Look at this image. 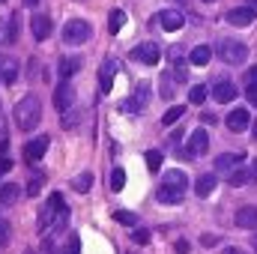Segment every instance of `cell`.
<instances>
[{
    "instance_id": "cell-1",
    "label": "cell",
    "mask_w": 257,
    "mask_h": 254,
    "mask_svg": "<svg viewBox=\"0 0 257 254\" xmlns=\"http://www.w3.org/2000/svg\"><path fill=\"white\" fill-rule=\"evenodd\" d=\"M66 221H69V206L63 203V194L54 191L48 197V203L39 209V230H63Z\"/></svg>"
},
{
    "instance_id": "cell-2",
    "label": "cell",
    "mask_w": 257,
    "mask_h": 254,
    "mask_svg": "<svg viewBox=\"0 0 257 254\" xmlns=\"http://www.w3.org/2000/svg\"><path fill=\"white\" fill-rule=\"evenodd\" d=\"M12 117H15V126L21 129V132H33V129L39 126V120H42V102H39V96H24L15 105Z\"/></svg>"
},
{
    "instance_id": "cell-3",
    "label": "cell",
    "mask_w": 257,
    "mask_h": 254,
    "mask_svg": "<svg viewBox=\"0 0 257 254\" xmlns=\"http://www.w3.org/2000/svg\"><path fill=\"white\" fill-rule=\"evenodd\" d=\"M215 54H218L227 66H239V63L248 60V45H245V42H236V39H218Z\"/></svg>"
},
{
    "instance_id": "cell-4",
    "label": "cell",
    "mask_w": 257,
    "mask_h": 254,
    "mask_svg": "<svg viewBox=\"0 0 257 254\" xmlns=\"http://www.w3.org/2000/svg\"><path fill=\"white\" fill-rule=\"evenodd\" d=\"M90 36H93V27H90V21H84V18H72V21L63 24V42L66 45H81V42H87Z\"/></svg>"
},
{
    "instance_id": "cell-5",
    "label": "cell",
    "mask_w": 257,
    "mask_h": 254,
    "mask_svg": "<svg viewBox=\"0 0 257 254\" xmlns=\"http://www.w3.org/2000/svg\"><path fill=\"white\" fill-rule=\"evenodd\" d=\"M132 60H138V63H144V66H156L162 60V48H159L156 42H141V45L132 51Z\"/></svg>"
},
{
    "instance_id": "cell-6",
    "label": "cell",
    "mask_w": 257,
    "mask_h": 254,
    "mask_svg": "<svg viewBox=\"0 0 257 254\" xmlns=\"http://www.w3.org/2000/svg\"><path fill=\"white\" fill-rule=\"evenodd\" d=\"M254 180H257V162H248L245 168H236V171L227 174V186H233V189L248 186V183H254Z\"/></svg>"
},
{
    "instance_id": "cell-7",
    "label": "cell",
    "mask_w": 257,
    "mask_h": 254,
    "mask_svg": "<svg viewBox=\"0 0 257 254\" xmlns=\"http://www.w3.org/2000/svg\"><path fill=\"white\" fill-rule=\"evenodd\" d=\"M156 24H159L162 30H168V33H177V30L186 24V18H183L180 9H165V12L156 15Z\"/></svg>"
},
{
    "instance_id": "cell-8",
    "label": "cell",
    "mask_w": 257,
    "mask_h": 254,
    "mask_svg": "<svg viewBox=\"0 0 257 254\" xmlns=\"http://www.w3.org/2000/svg\"><path fill=\"white\" fill-rule=\"evenodd\" d=\"M254 9L251 6H233V9H227V15H224V21L227 24H233V27H248V24H254Z\"/></svg>"
},
{
    "instance_id": "cell-9",
    "label": "cell",
    "mask_w": 257,
    "mask_h": 254,
    "mask_svg": "<svg viewBox=\"0 0 257 254\" xmlns=\"http://www.w3.org/2000/svg\"><path fill=\"white\" fill-rule=\"evenodd\" d=\"M48 144H51V138L48 135H39V138H33L27 147H24V159L33 165V162H39L45 153H48Z\"/></svg>"
},
{
    "instance_id": "cell-10",
    "label": "cell",
    "mask_w": 257,
    "mask_h": 254,
    "mask_svg": "<svg viewBox=\"0 0 257 254\" xmlns=\"http://www.w3.org/2000/svg\"><path fill=\"white\" fill-rule=\"evenodd\" d=\"M206 150H209V135H206V129H194L192 138H189V150H186V156H206Z\"/></svg>"
},
{
    "instance_id": "cell-11",
    "label": "cell",
    "mask_w": 257,
    "mask_h": 254,
    "mask_svg": "<svg viewBox=\"0 0 257 254\" xmlns=\"http://www.w3.org/2000/svg\"><path fill=\"white\" fill-rule=\"evenodd\" d=\"M117 72H120V63H117L114 57H108V60L102 63V69H99V87H102V93H111Z\"/></svg>"
},
{
    "instance_id": "cell-12",
    "label": "cell",
    "mask_w": 257,
    "mask_h": 254,
    "mask_svg": "<svg viewBox=\"0 0 257 254\" xmlns=\"http://www.w3.org/2000/svg\"><path fill=\"white\" fill-rule=\"evenodd\" d=\"M18 72H21V66H18L15 57L0 54V84H15L18 81Z\"/></svg>"
},
{
    "instance_id": "cell-13",
    "label": "cell",
    "mask_w": 257,
    "mask_h": 254,
    "mask_svg": "<svg viewBox=\"0 0 257 254\" xmlns=\"http://www.w3.org/2000/svg\"><path fill=\"white\" fill-rule=\"evenodd\" d=\"M224 126L230 129L233 135H239V132H245V129L251 126V117H248V111H245V108H233V111L227 114Z\"/></svg>"
},
{
    "instance_id": "cell-14",
    "label": "cell",
    "mask_w": 257,
    "mask_h": 254,
    "mask_svg": "<svg viewBox=\"0 0 257 254\" xmlns=\"http://www.w3.org/2000/svg\"><path fill=\"white\" fill-rule=\"evenodd\" d=\"M72 102H75V87H72L69 81H63V84L54 90V108L66 114V111L72 108Z\"/></svg>"
},
{
    "instance_id": "cell-15",
    "label": "cell",
    "mask_w": 257,
    "mask_h": 254,
    "mask_svg": "<svg viewBox=\"0 0 257 254\" xmlns=\"http://www.w3.org/2000/svg\"><path fill=\"white\" fill-rule=\"evenodd\" d=\"M18 39V15L0 18V45H9Z\"/></svg>"
},
{
    "instance_id": "cell-16",
    "label": "cell",
    "mask_w": 257,
    "mask_h": 254,
    "mask_svg": "<svg viewBox=\"0 0 257 254\" xmlns=\"http://www.w3.org/2000/svg\"><path fill=\"white\" fill-rule=\"evenodd\" d=\"M162 186H168V189H177V191H189V177H186L180 168H171V171H165V180H162Z\"/></svg>"
},
{
    "instance_id": "cell-17",
    "label": "cell",
    "mask_w": 257,
    "mask_h": 254,
    "mask_svg": "<svg viewBox=\"0 0 257 254\" xmlns=\"http://www.w3.org/2000/svg\"><path fill=\"white\" fill-rule=\"evenodd\" d=\"M212 99L221 102V105H227V102L236 99V87H233L230 81H215V84H212Z\"/></svg>"
},
{
    "instance_id": "cell-18",
    "label": "cell",
    "mask_w": 257,
    "mask_h": 254,
    "mask_svg": "<svg viewBox=\"0 0 257 254\" xmlns=\"http://www.w3.org/2000/svg\"><path fill=\"white\" fill-rule=\"evenodd\" d=\"M245 162V153H221V156H215V168L218 171H233V168H239Z\"/></svg>"
},
{
    "instance_id": "cell-19",
    "label": "cell",
    "mask_w": 257,
    "mask_h": 254,
    "mask_svg": "<svg viewBox=\"0 0 257 254\" xmlns=\"http://www.w3.org/2000/svg\"><path fill=\"white\" fill-rule=\"evenodd\" d=\"M236 227L254 230L257 227V206H239V209H236Z\"/></svg>"
},
{
    "instance_id": "cell-20",
    "label": "cell",
    "mask_w": 257,
    "mask_h": 254,
    "mask_svg": "<svg viewBox=\"0 0 257 254\" xmlns=\"http://www.w3.org/2000/svg\"><path fill=\"white\" fill-rule=\"evenodd\" d=\"M30 30H33V39H48L51 36V18L48 15H33V21H30Z\"/></svg>"
},
{
    "instance_id": "cell-21",
    "label": "cell",
    "mask_w": 257,
    "mask_h": 254,
    "mask_svg": "<svg viewBox=\"0 0 257 254\" xmlns=\"http://www.w3.org/2000/svg\"><path fill=\"white\" fill-rule=\"evenodd\" d=\"M156 200H159V203H171V206H177V203H183V200H186V191L159 186V191H156Z\"/></svg>"
},
{
    "instance_id": "cell-22",
    "label": "cell",
    "mask_w": 257,
    "mask_h": 254,
    "mask_svg": "<svg viewBox=\"0 0 257 254\" xmlns=\"http://www.w3.org/2000/svg\"><path fill=\"white\" fill-rule=\"evenodd\" d=\"M218 186V180H215V174H203V177H197V183H194V194L197 197H209L212 191Z\"/></svg>"
},
{
    "instance_id": "cell-23",
    "label": "cell",
    "mask_w": 257,
    "mask_h": 254,
    "mask_svg": "<svg viewBox=\"0 0 257 254\" xmlns=\"http://www.w3.org/2000/svg\"><path fill=\"white\" fill-rule=\"evenodd\" d=\"M209 57H212V48H209V45H197V48H192V54H189V63L192 66H206Z\"/></svg>"
},
{
    "instance_id": "cell-24",
    "label": "cell",
    "mask_w": 257,
    "mask_h": 254,
    "mask_svg": "<svg viewBox=\"0 0 257 254\" xmlns=\"http://www.w3.org/2000/svg\"><path fill=\"white\" fill-rule=\"evenodd\" d=\"M78 69H81V57H63V60H60V66H57V72L63 75V81H69Z\"/></svg>"
},
{
    "instance_id": "cell-25",
    "label": "cell",
    "mask_w": 257,
    "mask_h": 254,
    "mask_svg": "<svg viewBox=\"0 0 257 254\" xmlns=\"http://www.w3.org/2000/svg\"><path fill=\"white\" fill-rule=\"evenodd\" d=\"M123 27H126V12H123V9H111V15H108V30L117 36Z\"/></svg>"
},
{
    "instance_id": "cell-26",
    "label": "cell",
    "mask_w": 257,
    "mask_h": 254,
    "mask_svg": "<svg viewBox=\"0 0 257 254\" xmlns=\"http://www.w3.org/2000/svg\"><path fill=\"white\" fill-rule=\"evenodd\" d=\"M72 189H75V191H81V194H87V191L93 189V174H90V171L78 174V177L72 180Z\"/></svg>"
},
{
    "instance_id": "cell-27",
    "label": "cell",
    "mask_w": 257,
    "mask_h": 254,
    "mask_svg": "<svg viewBox=\"0 0 257 254\" xmlns=\"http://www.w3.org/2000/svg\"><path fill=\"white\" fill-rule=\"evenodd\" d=\"M18 194H21V189L15 183H6V186H0V203H15Z\"/></svg>"
},
{
    "instance_id": "cell-28",
    "label": "cell",
    "mask_w": 257,
    "mask_h": 254,
    "mask_svg": "<svg viewBox=\"0 0 257 254\" xmlns=\"http://www.w3.org/2000/svg\"><path fill=\"white\" fill-rule=\"evenodd\" d=\"M183 114H186V105H174V108H168V111H165L162 123H165V126H174V123H177Z\"/></svg>"
},
{
    "instance_id": "cell-29",
    "label": "cell",
    "mask_w": 257,
    "mask_h": 254,
    "mask_svg": "<svg viewBox=\"0 0 257 254\" xmlns=\"http://www.w3.org/2000/svg\"><path fill=\"white\" fill-rule=\"evenodd\" d=\"M206 96H209V90H206L203 84H194L192 90H189V102H192V105H203Z\"/></svg>"
},
{
    "instance_id": "cell-30",
    "label": "cell",
    "mask_w": 257,
    "mask_h": 254,
    "mask_svg": "<svg viewBox=\"0 0 257 254\" xmlns=\"http://www.w3.org/2000/svg\"><path fill=\"white\" fill-rule=\"evenodd\" d=\"M123 186H126V171L123 168H114L111 171V191H123Z\"/></svg>"
},
{
    "instance_id": "cell-31",
    "label": "cell",
    "mask_w": 257,
    "mask_h": 254,
    "mask_svg": "<svg viewBox=\"0 0 257 254\" xmlns=\"http://www.w3.org/2000/svg\"><path fill=\"white\" fill-rule=\"evenodd\" d=\"M114 218H117L120 224H126V227H138V215H135V212H128V209H117V212H114Z\"/></svg>"
},
{
    "instance_id": "cell-32",
    "label": "cell",
    "mask_w": 257,
    "mask_h": 254,
    "mask_svg": "<svg viewBox=\"0 0 257 254\" xmlns=\"http://www.w3.org/2000/svg\"><path fill=\"white\" fill-rule=\"evenodd\" d=\"M12 168V159H9V141L0 144V174H6Z\"/></svg>"
},
{
    "instance_id": "cell-33",
    "label": "cell",
    "mask_w": 257,
    "mask_h": 254,
    "mask_svg": "<svg viewBox=\"0 0 257 254\" xmlns=\"http://www.w3.org/2000/svg\"><path fill=\"white\" fill-rule=\"evenodd\" d=\"M147 168H150L153 174L162 168V153H159V150H150V153H147Z\"/></svg>"
},
{
    "instance_id": "cell-34",
    "label": "cell",
    "mask_w": 257,
    "mask_h": 254,
    "mask_svg": "<svg viewBox=\"0 0 257 254\" xmlns=\"http://www.w3.org/2000/svg\"><path fill=\"white\" fill-rule=\"evenodd\" d=\"M162 99H174V78L162 75Z\"/></svg>"
},
{
    "instance_id": "cell-35",
    "label": "cell",
    "mask_w": 257,
    "mask_h": 254,
    "mask_svg": "<svg viewBox=\"0 0 257 254\" xmlns=\"http://www.w3.org/2000/svg\"><path fill=\"white\" fill-rule=\"evenodd\" d=\"M132 242L147 245V242H150V230H147V227H135V230H132Z\"/></svg>"
},
{
    "instance_id": "cell-36",
    "label": "cell",
    "mask_w": 257,
    "mask_h": 254,
    "mask_svg": "<svg viewBox=\"0 0 257 254\" xmlns=\"http://www.w3.org/2000/svg\"><path fill=\"white\" fill-rule=\"evenodd\" d=\"M63 254H81V239H78V233H72V236H69Z\"/></svg>"
},
{
    "instance_id": "cell-37",
    "label": "cell",
    "mask_w": 257,
    "mask_h": 254,
    "mask_svg": "<svg viewBox=\"0 0 257 254\" xmlns=\"http://www.w3.org/2000/svg\"><path fill=\"white\" fill-rule=\"evenodd\" d=\"M0 245H9V221L0 215Z\"/></svg>"
},
{
    "instance_id": "cell-38",
    "label": "cell",
    "mask_w": 257,
    "mask_h": 254,
    "mask_svg": "<svg viewBox=\"0 0 257 254\" xmlns=\"http://www.w3.org/2000/svg\"><path fill=\"white\" fill-rule=\"evenodd\" d=\"M39 189H42V177H33V180H30V186H27V194H30V197H36Z\"/></svg>"
},
{
    "instance_id": "cell-39",
    "label": "cell",
    "mask_w": 257,
    "mask_h": 254,
    "mask_svg": "<svg viewBox=\"0 0 257 254\" xmlns=\"http://www.w3.org/2000/svg\"><path fill=\"white\" fill-rule=\"evenodd\" d=\"M200 245L212 248V245H218V236H215V233H203V236H200Z\"/></svg>"
},
{
    "instance_id": "cell-40",
    "label": "cell",
    "mask_w": 257,
    "mask_h": 254,
    "mask_svg": "<svg viewBox=\"0 0 257 254\" xmlns=\"http://www.w3.org/2000/svg\"><path fill=\"white\" fill-rule=\"evenodd\" d=\"M245 84H248V87H257V66H251V69L245 72Z\"/></svg>"
},
{
    "instance_id": "cell-41",
    "label": "cell",
    "mask_w": 257,
    "mask_h": 254,
    "mask_svg": "<svg viewBox=\"0 0 257 254\" xmlns=\"http://www.w3.org/2000/svg\"><path fill=\"white\" fill-rule=\"evenodd\" d=\"M174 251H177V254H189L192 248H189V242H186V239H177V242H174Z\"/></svg>"
},
{
    "instance_id": "cell-42",
    "label": "cell",
    "mask_w": 257,
    "mask_h": 254,
    "mask_svg": "<svg viewBox=\"0 0 257 254\" xmlns=\"http://www.w3.org/2000/svg\"><path fill=\"white\" fill-rule=\"evenodd\" d=\"M245 96H248V102L257 108V87H248V90H245Z\"/></svg>"
},
{
    "instance_id": "cell-43",
    "label": "cell",
    "mask_w": 257,
    "mask_h": 254,
    "mask_svg": "<svg viewBox=\"0 0 257 254\" xmlns=\"http://www.w3.org/2000/svg\"><path fill=\"white\" fill-rule=\"evenodd\" d=\"M200 123H203V126H212V123H215V117H212V114H200Z\"/></svg>"
},
{
    "instance_id": "cell-44",
    "label": "cell",
    "mask_w": 257,
    "mask_h": 254,
    "mask_svg": "<svg viewBox=\"0 0 257 254\" xmlns=\"http://www.w3.org/2000/svg\"><path fill=\"white\" fill-rule=\"evenodd\" d=\"M180 138H183V129H177V132L171 135V144H180Z\"/></svg>"
},
{
    "instance_id": "cell-45",
    "label": "cell",
    "mask_w": 257,
    "mask_h": 254,
    "mask_svg": "<svg viewBox=\"0 0 257 254\" xmlns=\"http://www.w3.org/2000/svg\"><path fill=\"white\" fill-rule=\"evenodd\" d=\"M224 254H245V251H242V248H227Z\"/></svg>"
},
{
    "instance_id": "cell-46",
    "label": "cell",
    "mask_w": 257,
    "mask_h": 254,
    "mask_svg": "<svg viewBox=\"0 0 257 254\" xmlns=\"http://www.w3.org/2000/svg\"><path fill=\"white\" fill-rule=\"evenodd\" d=\"M251 135H254V141H257V120H251Z\"/></svg>"
},
{
    "instance_id": "cell-47",
    "label": "cell",
    "mask_w": 257,
    "mask_h": 254,
    "mask_svg": "<svg viewBox=\"0 0 257 254\" xmlns=\"http://www.w3.org/2000/svg\"><path fill=\"white\" fill-rule=\"evenodd\" d=\"M248 6H251V9L257 12V0H248Z\"/></svg>"
},
{
    "instance_id": "cell-48",
    "label": "cell",
    "mask_w": 257,
    "mask_h": 254,
    "mask_svg": "<svg viewBox=\"0 0 257 254\" xmlns=\"http://www.w3.org/2000/svg\"><path fill=\"white\" fill-rule=\"evenodd\" d=\"M24 6H36V0H24Z\"/></svg>"
},
{
    "instance_id": "cell-49",
    "label": "cell",
    "mask_w": 257,
    "mask_h": 254,
    "mask_svg": "<svg viewBox=\"0 0 257 254\" xmlns=\"http://www.w3.org/2000/svg\"><path fill=\"white\" fill-rule=\"evenodd\" d=\"M24 254H36V251H33V248H27V251H24Z\"/></svg>"
},
{
    "instance_id": "cell-50",
    "label": "cell",
    "mask_w": 257,
    "mask_h": 254,
    "mask_svg": "<svg viewBox=\"0 0 257 254\" xmlns=\"http://www.w3.org/2000/svg\"><path fill=\"white\" fill-rule=\"evenodd\" d=\"M203 3H212V0H203Z\"/></svg>"
},
{
    "instance_id": "cell-51",
    "label": "cell",
    "mask_w": 257,
    "mask_h": 254,
    "mask_svg": "<svg viewBox=\"0 0 257 254\" xmlns=\"http://www.w3.org/2000/svg\"><path fill=\"white\" fill-rule=\"evenodd\" d=\"M0 3H6V0H0Z\"/></svg>"
}]
</instances>
